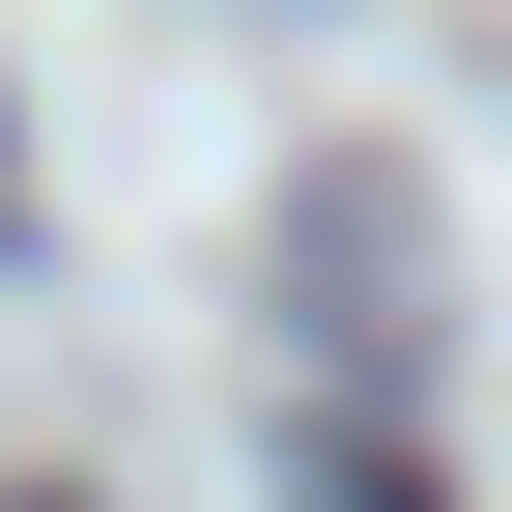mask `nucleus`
<instances>
[{
    "instance_id": "f257e3e1",
    "label": "nucleus",
    "mask_w": 512,
    "mask_h": 512,
    "mask_svg": "<svg viewBox=\"0 0 512 512\" xmlns=\"http://www.w3.org/2000/svg\"><path fill=\"white\" fill-rule=\"evenodd\" d=\"M313 512H456V484H427L399 427H342V456H313Z\"/></svg>"
},
{
    "instance_id": "f03ea898",
    "label": "nucleus",
    "mask_w": 512,
    "mask_h": 512,
    "mask_svg": "<svg viewBox=\"0 0 512 512\" xmlns=\"http://www.w3.org/2000/svg\"><path fill=\"white\" fill-rule=\"evenodd\" d=\"M0 512H57V484H0Z\"/></svg>"
}]
</instances>
